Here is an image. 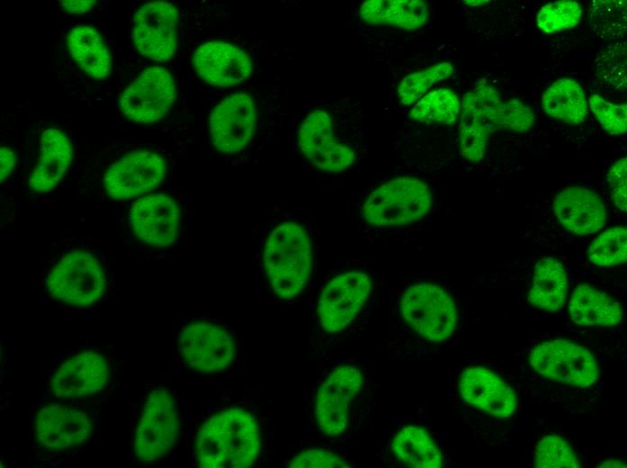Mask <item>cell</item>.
<instances>
[{
    "mask_svg": "<svg viewBox=\"0 0 627 468\" xmlns=\"http://www.w3.org/2000/svg\"><path fill=\"white\" fill-rule=\"evenodd\" d=\"M290 468H346L349 463L337 454L322 449L314 448L305 450L289 463Z\"/></svg>",
    "mask_w": 627,
    "mask_h": 468,
    "instance_id": "d590c367",
    "label": "cell"
},
{
    "mask_svg": "<svg viewBox=\"0 0 627 468\" xmlns=\"http://www.w3.org/2000/svg\"><path fill=\"white\" fill-rule=\"evenodd\" d=\"M453 73L450 63L441 62L426 69L406 76L397 86L401 103L410 105L420 99L436 82L449 77Z\"/></svg>",
    "mask_w": 627,
    "mask_h": 468,
    "instance_id": "d6a6232c",
    "label": "cell"
},
{
    "mask_svg": "<svg viewBox=\"0 0 627 468\" xmlns=\"http://www.w3.org/2000/svg\"><path fill=\"white\" fill-rule=\"evenodd\" d=\"M465 3L469 5H480L487 3V1H465Z\"/></svg>",
    "mask_w": 627,
    "mask_h": 468,
    "instance_id": "60d3db41",
    "label": "cell"
},
{
    "mask_svg": "<svg viewBox=\"0 0 627 468\" xmlns=\"http://www.w3.org/2000/svg\"><path fill=\"white\" fill-rule=\"evenodd\" d=\"M538 468H579L580 463L572 447L559 436H543L535 449Z\"/></svg>",
    "mask_w": 627,
    "mask_h": 468,
    "instance_id": "836d02e7",
    "label": "cell"
},
{
    "mask_svg": "<svg viewBox=\"0 0 627 468\" xmlns=\"http://www.w3.org/2000/svg\"><path fill=\"white\" fill-rule=\"evenodd\" d=\"M541 104L550 117L570 124L583 122L588 113L582 86L568 77L559 78L547 87Z\"/></svg>",
    "mask_w": 627,
    "mask_h": 468,
    "instance_id": "83f0119b",
    "label": "cell"
},
{
    "mask_svg": "<svg viewBox=\"0 0 627 468\" xmlns=\"http://www.w3.org/2000/svg\"><path fill=\"white\" fill-rule=\"evenodd\" d=\"M106 281L98 258L87 251H71L49 273L50 294L64 303L85 307L103 295Z\"/></svg>",
    "mask_w": 627,
    "mask_h": 468,
    "instance_id": "8992f818",
    "label": "cell"
},
{
    "mask_svg": "<svg viewBox=\"0 0 627 468\" xmlns=\"http://www.w3.org/2000/svg\"><path fill=\"white\" fill-rule=\"evenodd\" d=\"M598 467H626V465L621 461L610 459L601 463Z\"/></svg>",
    "mask_w": 627,
    "mask_h": 468,
    "instance_id": "ab89813d",
    "label": "cell"
},
{
    "mask_svg": "<svg viewBox=\"0 0 627 468\" xmlns=\"http://www.w3.org/2000/svg\"><path fill=\"white\" fill-rule=\"evenodd\" d=\"M61 8L67 13L82 14L87 13L93 8L95 1L93 0H79V1H59Z\"/></svg>",
    "mask_w": 627,
    "mask_h": 468,
    "instance_id": "f35d334b",
    "label": "cell"
},
{
    "mask_svg": "<svg viewBox=\"0 0 627 468\" xmlns=\"http://www.w3.org/2000/svg\"><path fill=\"white\" fill-rule=\"evenodd\" d=\"M359 15L370 24H387L412 31L424 24L428 6L421 0H370L361 4Z\"/></svg>",
    "mask_w": 627,
    "mask_h": 468,
    "instance_id": "4316f807",
    "label": "cell"
},
{
    "mask_svg": "<svg viewBox=\"0 0 627 468\" xmlns=\"http://www.w3.org/2000/svg\"><path fill=\"white\" fill-rule=\"evenodd\" d=\"M167 173L164 159L146 150H134L114 162L105 172L104 186L115 200L137 197L156 187Z\"/></svg>",
    "mask_w": 627,
    "mask_h": 468,
    "instance_id": "9a60e30c",
    "label": "cell"
},
{
    "mask_svg": "<svg viewBox=\"0 0 627 468\" xmlns=\"http://www.w3.org/2000/svg\"><path fill=\"white\" fill-rule=\"evenodd\" d=\"M363 384L362 373L352 365L333 369L315 395L314 414L321 431L331 436L342 434L349 424V407Z\"/></svg>",
    "mask_w": 627,
    "mask_h": 468,
    "instance_id": "8fae6325",
    "label": "cell"
},
{
    "mask_svg": "<svg viewBox=\"0 0 627 468\" xmlns=\"http://www.w3.org/2000/svg\"><path fill=\"white\" fill-rule=\"evenodd\" d=\"M431 204V190L423 181L399 176L380 184L367 196L362 215L377 227L402 226L424 217Z\"/></svg>",
    "mask_w": 627,
    "mask_h": 468,
    "instance_id": "277c9868",
    "label": "cell"
},
{
    "mask_svg": "<svg viewBox=\"0 0 627 468\" xmlns=\"http://www.w3.org/2000/svg\"><path fill=\"white\" fill-rule=\"evenodd\" d=\"M607 183L615 206L623 212L627 211V158L617 160L607 173Z\"/></svg>",
    "mask_w": 627,
    "mask_h": 468,
    "instance_id": "8d00e7d4",
    "label": "cell"
},
{
    "mask_svg": "<svg viewBox=\"0 0 627 468\" xmlns=\"http://www.w3.org/2000/svg\"><path fill=\"white\" fill-rule=\"evenodd\" d=\"M589 108L603 129L611 135L623 134L627 130V105L609 102L599 94L589 97Z\"/></svg>",
    "mask_w": 627,
    "mask_h": 468,
    "instance_id": "e575fe53",
    "label": "cell"
},
{
    "mask_svg": "<svg viewBox=\"0 0 627 468\" xmlns=\"http://www.w3.org/2000/svg\"><path fill=\"white\" fill-rule=\"evenodd\" d=\"M109 380L104 358L86 351L62 363L50 380V390L59 399L82 398L102 391Z\"/></svg>",
    "mask_w": 627,
    "mask_h": 468,
    "instance_id": "ffe728a7",
    "label": "cell"
},
{
    "mask_svg": "<svg viewBox=\"0 0 627 468\" xmlns=\"http://www.w3.org/2000/svg\"><path fill=\"white\" fill-rule=\"evenodd\" d=\"M15 153L7 147L0 148V178L1 183L12 173L15 166Z\"/></svg>",
    "mask_w": 627,
    "mask_h": 468,
    "instance_id": "74e56055",
    "label": "cell"
},
{
    "mask_svg": "<svg viewBox=\"0 0 627 468\" xmlns=\"http://www.w3.org/2000/svg\"><path fill=\"white\" fill-rule=\"evenodd\" d=\"M459 152L468 161H480L491 133L526 132L535 123L534 112L519 99H504L491 84L477 83L460 104Z\"/></svg>",
    "mask_w": 627,
    "mask_h": 468,
    "instance_id": "6da1fadb",
    "label": "cell"
},
{
    "mask_svg": "<svg viewBox=\"0 0 627 468\" xmlns=\"http://www.w3.org/2000/svg\"><path fill=\"white\" fill-rule=\"evenodd\" d=\"M178 12L168 2L141 5L133 16L132 37L138 51L156 61L170 59L177 48Z\"/></svg>",
    "mask_w": 627,
    "mask_h": 468,
    "instance_id": "4fadbf2b",
    "label": "cell"
},
{
    "mask_svg": "<svg viewBox=\"0 0 627 468\" xmlns=\"http://www.w3.org/2000/svg\"><path fill=\"white\" fill-rule=\"evenodd\" d=\"M583 9L574 0H559L543 5L536 17L538 28L552 34L575 28L580 22Z\"/></svg>",
    "mask_w": 627,
    "mask_h": 468,
    "instance_id": "1f68e13d",
    "label": "cell"
},
{
    "mask_svg": "<svg viewBox=\"0 0 627 468\" xmlns=\"http://www.w3.org/2000/svg\"><path fill=\"white\" fill-rule=\"evenodd\" d=\"M571 320L579 326L613 327L622 318L620 303L608 293L584 284L573 292L568 302Z\"/></svg>",
    "mask_w": 627,
    "mask_h": 468,
    "instance_id": "cb8c5ba5",
    "label": "cell"
},
{
    "mask_svg": "<svg viewBox=\"0 0 627 468\" xmlns=\"http://www.w3.org/2000/svg\"><path fill=\"white\" fill-rule=\"evenodd\" d=\"M460 112V102L455 92L440 88L423 95L411 109L410 117L421 122L452 124Z\"/></svg>",
    "mask_w": 627,
    "mask_h": 468,
    "instance_id": "f546056e",
    "label": "cell"
},
{
    "mask_svg": "<svg viewBox=\"0 0 627 468\" xmlns=\"http://www.w3.org/2000/svg\"><path fill=\"white\" fill-rule=\"evenodd\" d=\"M553 211L565 229L579 236L595 233L604 224L603 201L586 187L570 186L561 190L554 199Z\"/></svg>",
    "mask_w": 627,
    "mask_h": 468,
    "instance_id": "7402d4cb",
    "label": "cell"
},
{
    "mask_svg": "<svg viewBox=\"0 0 627 468\" xmlns=\"http://www.w3.org/2000/svg\"><path fill=\"white\" fill-rule=\"evenodd\" d=\"M37 441L50 450H65L85 443L91 431V420L82 410L60 404L40 410L35 424Z\"/></svg>",
    "mask_w": 627,
    "mask_h": 468,
    "instance_id": "44dd1931",
    "label": "cell"
},
{
    "mask_svg": "<svg viewBox=\"0 0 627 468\" xmlns=\"http://www.w3.org/2000/svg\"><path fill=\"white\" fill-rule=\"evenodd\" d=\"M66 44L72 58L86 74L96 79H103L110 74V52L95 28L87 25L72 28Z\"/></svg>",
    "mask_w": 627,
    "mask_h": 468,
    "instance_id": "484cf974",
    "label": "cell"
},
{
    "mask_svg": "<svg viewBox=\"0 0 627 468\" xmlns=\"http://www.w3.org/2000/svg\"><path fill=\"white\" fill-rule=\"evenodd\" d=\"M176 87L171 73L161 66H152L124 90L119 106L128 119L143 123L155 122L171 108Z\"/></svg>",
    "mask_w": 627,
    "mask_h": 468,
    "instance_id": "30bf717a",
    "label": "cell"
},
{
    "mask_svg": "<svg viewBox=\"0 0 627 468\" xmlns=\"http://www.w3.org/2000/svg\"><path fill=\"white\" fill-rule=\"evenodd\" d=\"M461 399L497 418H506L517 408L514 391L495 372L482 366L466 369L459 381Z\"/></svg>",
    "mask_w": 627,
    "mask_h": 468,
    "instance_id": "ac0fdd59",
    "label": "cell"
},
{
    "mask_svg": "<svg viewBox=\"0 0 627 468\" xmlns=\"http://www.w3.org/2000/svg\"><path fill=\"white\" fill-rule=\"evenodd\" d=\"M261 446L257 418L232 408L207 418L195 439V455L203 468H248Z\"/></svg>",
    "mask_w": 627,
    "mask_h": 468,
    "instance_id": "7a4b0ae2",
    "label": "cell"
},
{
    "mask_svg": "<svg viewBox=\"0 0 627 468\" xmlns=\"http://www.w3.org/2000/svg\"><path fill=\"white\" fill-rule=\"evenodd\" d=\"M400 310L416 333L433 343L446 341L458 322L453 298L445 288L432 283L407 287L401 297Z\"/></svg>",
    "mask_w": 627,
    "mask_h": 468,
    "instance_id": "5b68a950",
    "label": "cell"
},
{
    "mask_svg": "<svg viewBox=\"0 0 627 468\" xmlns=\"http://www.w3.org/2000/svg\"><path fill=\"white\" fill-rule=\"evenodd\" d=\"M263 265L270 288L278 298L298 295L313 269L312 245L305 230L295 222L274 228L265 244Z\"/></svg>",
    "mask_w": 627,
    "mask_h": 468,
    "instance_id": "3957f363",
    "label": "cell"
},
{
    "mask_svg": "<svg viewBox=\"0 0 627 468\" xmlns=\"http://www.w3.org/2000/svg\"><path fill=\"white\" fill-rule=\"evenodd\" d=\"M530 364L541 376L576 387H588L599 377L593 353L566 339L536 345L529 355Z\"/></svg>",
    "mask_w": 627,
    "mask_h": 468,
    "instance_id": "ba28073f",
    "label": "cell"
},
{
    "mask_svg": "<svg viewBox=\"0 0 627 468\" xmlns=\"http://www.w3.org/2000/svg\"><path fill=\"white\" fill-rule=\"evenodd\" d=\"M392 450L403 464L415 468H439L442 454L429 433L418 427L402 428L394 437Z\"/></svg>",
    "mask_w": 627,
    "mask_h": 468,
    "instance_id": "f1b7e54d",
    "label": "cell"
},
{
    "mask_svg": "<svg viewBox=\"0 0 627 468\" xmlns=\"http://www.w3.org/2000/svg\"><path fill=\"white\" fill-rule=\"evenodd\" d=\"M589 261L598 266H613L626 261L627 229L614 227L600 234L588 248Z\"/></svg>",
    "mask_w": 627,
    "mask_h": 468,
    "instance_id": "4dcf8cb0",
    "label": "cell"
},
{
    "mask_svg": "<svg viewBox=\"0 0 627 468\" xmlns=\"http://www.w3.org/2000/svg\"><path fill=\"white\" fill-rule=\"evenodd\" d=\"M193 64L205 83L217 87L240 84L252 71V63L246 52L223 40L201 44L195 50Z\"/></svg>",
    "mask_w": 627,
    "mask_h": 468,
    "instance_id": "d6986e66",
    "label": "cell"
},
{
    "mask_svg": "<svg viewBox=\"0 0 627 468\" xmlns=\"http://www.w3.org/2000/svg\"><path fill=\"white\" fill-rule=\"evenodd\" d=\"M297 141L303 155L323 171H343L355 160L354 150L335 137L332 117L323 109L313 111L304 119Z\"/></svg>",
    "mask_w": 627,
    "mask_h": 468,
    "instance_id": "5bb4252c",
    "label": "cell"
},
{
    "mask_svg": "<svg viewBox=\"0 0 627 468\" xmlns=\"http://www.w3.org/2000/svg\"><path fill=\"white\" fill-rule=\"evenodd\" d=\"M256 124V105L247 93L224 98L213 109L209 118L212 142L221 152L242 149L250 141Z\"/></svg>",
    "mask_w": 627,
    "mask_h": 468,
    "instance_id": "2e32d148",
    "label": "cell"
},
{
    "mask_svg": "<svg viewBox=\"0 0 627 468\" xmlns=\"http://www.w3.org/2000/svg\"><path fill=\"white\" fill-rule=\"evenodd\" d=\"M177 347L184 363L202 373H217L233 361L234 341L230 332L207 322L186 325L177 338Z\"/></svg>",
    "mask_w": 627,
    "mask_h": 468,
    "instance_id": "9c48e42d",
    "label": "cell"
},
{
    "mask_svg": "<svg viewBox=\"0 0 627 468\" xmlns=\"http://www.w3.org/2000/svg\"><path fill=\"white\" fill-rule=\"evenodd\" d=\"M177 202L164 194L136 200L129 212L132 231L145 244L166 248L175 242L179 225Z\"/></svg>",
    "mask_w": 627,
    "mask_h": 468,
    "instance_id": "e0dca14e",
    "label": "cell"
},
{
    "mask_svg": "<svg viewBox=\"0 0 627 468\" xmlns=\"http://www.w3.org/2000/svg\"><path fill=\"white\" fill-rule=\"evenodd\" d=\"M179 435L176 401L163 388L153 390L147 397L135 431L134 454L141 463H155L174 446Z\"/></svg>",
    "mask_w": 627,
    "mask_h": 468,
    "instance_id": "52a82bcc",
    "label": "cell"
},
{
    "mask_svg": "<svg viewBox=\"0 0 627 468\" xmlns=\"http://www.w3.org/2000/svg\"><path fill=\"white\" fill-rule=\"evenodd\" d=\"M371 289L369 276L351 271L332 277L323 288L318 302V317L326 333L344 329L367 301Z\"/></svg>",
    "mask_w": 627,
    "mask_h": 468,
    "instance_id": "7c38bea8",
    "label": "cell"
},
{
    "mask_svg": "<svg viewBox=\"0 0 627 468\" xmlns=\"http://www.w3.org/2000/svg\"><path fill=\"white\" fill-rule=\"evenodd\" d=\"M73 148L68 137L59 129L49 127L41 136V154L37 166L31 172L28 184L37 193L52 190L68 168Z\"/></svg>",
    "mask_w": 627,
    "mask_h": 468,
    "instance_id": "603a6c76",
    "label": "cell"
},
{
    "mask_svg": "<svg viewBox=\"0 0 627 468\" xmlns=\"http://www.w3.org/2000/svg\"><path fill=\"white\" fill-rule=\"evenodd\" d=\"M568 293V276L562 263L553 257L541 258L534 267L529 302L542 310H560Z\"/></svg>",
    "mask_w": 627,
    "mask_h": 468,
    "instance_id": "d4e9b609",
    "label": "cell"
}]
</instances>
